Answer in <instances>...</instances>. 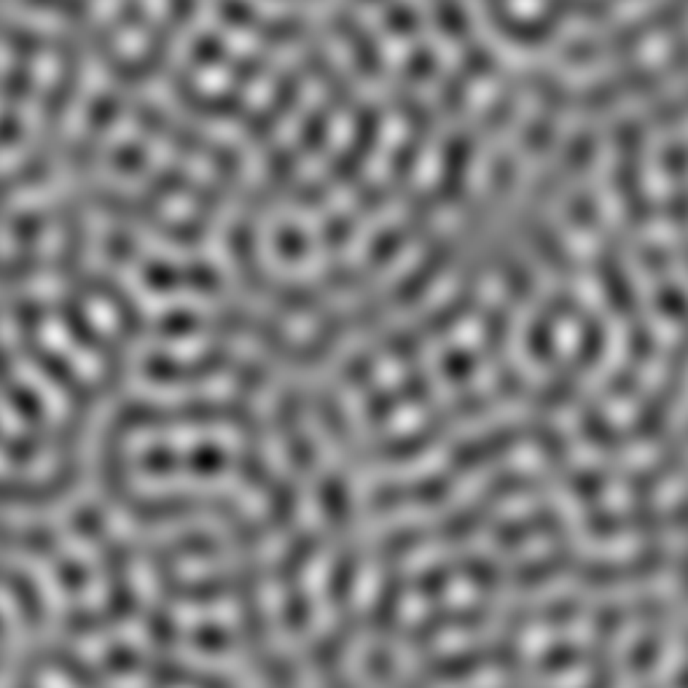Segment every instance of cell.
<instances>
[{"label": "cell", "mask_w": 688, "mask_h": 688, "mask_svg": "<svg viewBox=\"0 0 688 688\" xmlns=\"http://www.w3.org/2000/svg\"><path fill=\"white\" fill-rule=\"evenodd\" d=\"M8 589L14 592L19 600V613L24 616L27 624H38L41 613H43V594L41 589L30 584V578H24L22 573H8Z\"/></svg>", "instance_id": "obj_1"}, {"label": "cell", "mask_w": 688, "mask_h": 688, "mask_svg": "<svg viewBox=\"0 0 688 688\" xmlns=\"http://www.w3.org/2000/svg\"><path fill=\"white\" fill-rule=\"evenodd\" d=\"M320 506L334 524H344L350 516V489L339 479H326L320 492Z\"/></svg>", "instance_id": "obj_2"}, {"label": "cell", "mask_w": 688, "mask_h": 688, "mask_svg": "<svg viewBox=\"0 0 688 688\" xmlns=\"http://www.w3.org/2000/svg\"><path fill=\"white\" fill-rule=\"evenodd\" d=\"M189 508L191 506L186 500H164V503H140V506H135V514H138L140 519H145V522L162 524V522L180 519Z\"/></svg>", "instance_id": "obj_3"}, {"label": "cell", "mask_w": 688, "mask_h": 688, "mask_svg": "<svg viewBox=\"0 0 688 688\" xmlns=\"http://www.w3.org/2000/svg\"><path fill=\"white\" fill-rule=\"evenodd\" d=\"M355 557L352 554H342L336 568L331 573V594L336 602H344L350 597V592L355 589Z\"/></svg>", "instance_id": "obj_4"}, {"label": "cell", "mask_w": 688, "mask_h": 688, "mask_svg": "<svg viewBox=\"0 0 688 688\" xmlns=\"http://www.w3.org/2000/svg\"><path fill=\"white\" fill-rule=\"evenodd\" d=\"M312 551H315V540H312L310 535H301L291 549H288V554L280 559V562H282V575H285V578L301 575L304 565L312 559Z\"/></svg>", "instance_id": "obj_5"}, {"label": "cell", "mask_w": 688, "mask_h": 688, "mask_svg": "<svg viewBox=\"0 0 688 688\" xmlns=\"http://www.w3.org/2000/svg\"><path fill=\"white\" fill-rule=\"evenodd\" d=\"M296 506H299V498H296V489H293L291 484L277 487L275 495H272V503H269V508H272V516H275L277 524H285V522L293 516V511H296Z\"/></svg>", "instance_id": "obj_6"}, {"label": "cell", "mask_w": 688, "mask_h": 688, "mask_svg": "<svg viewBox=\"0 0 688 688\" xmlns=\"http://www.w3.org/2000/svg\"><path fill=\"white\" fill-rule=\"evenodd\" d=\"M194 643H196V648L202 651V654H213V656H224L229 651V637H226L224 629H218V626H202L196 637H194Z\"/></svg>", "instance_id": "obj_7"}, {"label": "cell", "mask_w": 688, "mask_h": 688, "mask_svg": "<svg viewBox=\"0 0 688 688\" xmlns=\"http://www.w3.org/2000/svg\"><path fill=\"white\" fill-rule=\"evenodd\" d=\"M129 581H132V592L138 594V597H154L156 594V581H154V573H151V565L148 562H143V559H135L132 565H129Z\"/></svg>", "instance_id": "obj_8"}, {"label": "cell", "mask_w": 688, "mask_h": 688, "mask_svg": "<svg viewBox=\"0 0 688 688\" xmlns=\"http://www.w3.org/2000/svg\"><path fill=\"white\" fill-rule=\"evenodd\" d=\"M285 624H288L291 632H301V629H307V624H312V610L304 597L296 594V597L285 605Z\"/></svg>", "instance_id": "obj_9"}, {"label": "cell", "mask_w": 688, "mask_h": 688, "mask_svg": "<svg viewBox=\"0 0 688 688\" xmlns=\"http://www.w3.org/2000/svg\"><path fill=\"white\" fill-rule=\"evenodd\" d=\"M261 460L266 463V468H272V471H280V468H285V460H288V452L282 449V444L277 441L275 436H264L261 438Z\"/></svg>", "instance_id": "obj_10"}, {"label": "cell", "mask_w": 688, "mask_h": 688, "mask_svg": "<svg viewBox=\"0 0 688 688\" xmlns=\"http://www.w3.org/2000/svg\"><path fill=\"white\" fill-rule=\"evenodd\" d=\"M73 524H76V530H78V533H84L86 538H94V535L105 527V519L97 514L94 508H86L84 506V508H78V511H76V516H73Z\"/></svg>", "instance_id": "obj_11"}, {"label": "cell", "mask_w": 688, "mask_h": 688, "mask_svg": "<svg viewBox=\"0 0 688 688\" xmlns=\"http://www.w3.org/2000/svg\"><path fill=\"white\" fill-rule=\"evenodd\" d=\"M299 414H301V409H299V396H296V393H288V396L280 401V409H277V420H280V425L285 428V433H293Z\"/></svg>", "instance_id": "obj_12"}, {"label": "cell", "mask_w": 688, "mask_h": 688, "mask_svg": "<svg viewBox=\"0 0 688 688\" xmlns=\"http://www.w3.org/2000/svg\"><path fill=\"white\" fill-rule=\"evenodd\" d=\"M135 592H129V589H124L119 586L116 592H113V597H110V616L113 619H124V616H129L132 613V608H135Z\"/></svg>", "instance_id": "obj_13"}, {"label": "cell", "mask_w": 688, "mask_h": 688, "mask_svg": "<svg viewBox=\"0 0 688 688\" xmlns=\"http://www.w3.org/2000/svg\"><path fill=\"white\" fill-rule=\"evenodd\" d=\"M8 398L19 406V414L24 412L27 417H33V420L41 417V398L38 396L27 393V390H19V387H11V390H8Z\"/></svg>", "instance_id": "obj_14"}, {"label": "cell", "mask_w": 688, "mask_h": 688, "mask_svg": "<svg viewBox=\"0 0 688 688\" xmlns=\"http://www.w3.org/2000/svg\"><path fill=\"white\" fill-rule=\"evenodd\" d=\"M191 465H194L199 473H215V468L224 465V454H221V449H199V452L194 454Z\"/></svg>", "instance_id": "obj_15"}, {"label": "cell", "mask_w": 688, "mask_h": 688, "mask_svg": "<svg viewBox=\"0 0 688 688\" xmlns=\"http://www.w3.org/2000/svg\"><path fill=\"white\" fill-rule=\"evenodd\" d=\"M280 602H282V594H280V586L275 581H269V584H264L258 589V608L264 613H277Z\"/></svg>", "instance_id": "obj_16"}, {"label": "cell", "mask_w": 688, "mask_h": 688, "mask_svg": "<svg viewBox=\"0 0 688 688\" xmlns=\"http://www.w3.org/2000/svg\"><path fill=\"white\" fill-rule=\"evenodd\" d=\"M240 468H242V473L248 476V482H253V484L266 482V463L261 460V454H245Z\"/></svg>", "instance_id": "obj_17"}, {"label": "cell", "mask_w": 688, "mask_h": 688, "mask_svg": "<svg viewBox=\"0 0 688 688\" xmlns=\"http://www.w3.org/2000/svg\"><path fill=\"white\" fill-rule=\"evenodd\" d=\"M172 616H154L151 619V640H156L159 645H172V637H175V629H172Z\"/></svg>", "instance_id": "obj_18"}, {"label": "cell", "mask_w": 688, "mask_h": 688, "mask_svg": "<svg viewBox=\"0 0 688 688\" xmlns=\"http://www.w3.org/2000/svg\"><path fill=\"white\" fill-rule=\"evenodd\" d=\"M374 589H377V570L368 568L363 575L355 578V597L361 605H368V600L374 597Z\"/></svg>", "instance_id": "obj_19"}, {"label": "cell", "mask_w": 688, "mask_h": 688, "mask_svg": "<svg viewBox=\"0 0 688 688\" xmlns=\"http://www.w3.org/2000/svg\"><path fill=\"white\" fill-rule=\"evenodd\" d=\"M62 549L68 551V557L76 562H92L94 559V549L86 543V538H68L62 543Z\"/></svg>", "instance_id": "obj_20"}, {"label": "cell", "mask_w": 688, "mask_h": 688, "mask_svg": "<svg viewBox=\"0 0 688 688\" xmlns=\"http://www.w3.org/2000/svg\"><path fill=\"white\" fill-rule=\"evenodd\" d=\"M108 667H113V670H138V656L132 654L129 648H113L108 654Z\"/></svg>", "instance_id": "obj_21"}, {"label": "cell", "mask_w": 688, "mask_h": 688, "mask_svg": "<svg viewBox=\"0 0 688 688\" xmlns=\"http://www.w3.org/2000/svg\"><path fill=\"white\" fill-rule=\"evenodd\" d=\"M41 339L49 344L54 352H62V350L68 347V344H65V342H68V339H65V328L57 326V323H49V326H43V331H41Z\"/></svg>", "instance_id": "obj_22"}, {"label": "cell", "mask_w": 688, "mask_h": 688, "mask_svg": "<svg viewBox=\"0 0 688 688\" xmlns=\"http://www.w3.org/2000/svg\"><path fill=\"white\" fill-rule=\"evenodd\" d=\"M22 543H24L27 549H33V551H43V549H49V546H52V535H49V530H43V527H33V530H27V533H24Z\"/></svg>", "instance_id": "obj_23"}, {"label": "cell", "mask_w": 688, "mask_h": 688, "mask_svg": "<svg viewBox=\"0 0 688 688\" xmlns=\"http://www.w3.org/2000/svg\"><path fill=\"white\" fill-rule=\"evenodd\" d=\"M105 527H108V533L116 535V538H129L132 535V524H129V516L127 514H108Z\"/></svg>", "instance_id": "obj_24"}, {"label": "cell", "mask_w": 688, "mask_h": 688, "mask_svg": "<svg viewBox=\"0 0 688 688\" xmlns=\"http://www.w3.org/2000/svg\"><path fill=\"white\" fill-rule=\"evenodd\" d=\"M299 519H301V524L304 527H315L317 522H320V514H323V506H317L315 500H301L299 503Z\"/></svg>", "instance_id": "obj_25"}, {"label": "cell", "mask_w": 688, "mask_h": 688, "mask_svg": "<svg viewBox=\"0 0 688 688\" xmlns=\"http://www.w3.org/2000/svg\"><path fill=\"white\" fill-rule=\"evenodd\" d=\"M194 326H196V320L191 317V315H172V317H167V323H164V331L167 334H189V331H194Z\"/></svg>", "instance_id": "obj_26"}, {"label": "cell", "mask_w": 688, "mask_h": 688, "mask_svg": "<svg viewBox=\"0 0 688 688\" xmlns=\"http://www.w3.org/2000/svg\"><path fill=\"white\" fill-rule=\"evenodd\" d=\"M543 645H546V629H538V626H533V629H527L524 637H522V648H524L527 654L540 651Z\"/></svg>", "instance_id": "obj_27"}, {"label": "cell", "mask_w": 688, "mask_h": 688, "mask_svg": "<svg viewBox=\"0 0 688 688\" xmlns=\"http://www.w3.org/2000/svg\"><path fill=\"white\" fill-rule=\"evenodd\" d=\"M59 578H62V584H68V586H84L86 584V573L78 568V565H73V562L59 565Z\"/></svg>", "instance_id": "obj_28"}, {"label": "cell", "mask_w": 688, "mask_h": 688, "mask_svg": "<svg viewBox=\"0 0 688 688\" xmlns=\"http://www.w3.org/2000/svg\"><path fill=\"white\" fill-rule=\"evenodd\" d=\"M417 422H420V412L414 406H401L396 412V417H393V428L398 430H409Z\"/></svg>", "instance_id": "obj_29"}, {"label": "cell", "mask_w": 688, "mask_h": 688, "mask_svg": "<svg viewBox=\"0 0 688 688\" xmlns=\"http://www.w3.org/2000/svg\"><path fill=\"white\" fill-rule=\"evenodd\" d=\"M237 506H240V511L245 516H256L264 511V500L258 498L256 492H242L240 498H237Z\"/></svg>", "instance_id": "obj_30"}, {"label": "cell", "mask_w": 688, "mask_h": 688, "mask_svg": "<svg viewBox=\"0 0 688 688\" xmlns=\"http://www.w3.org/2000/svg\"><path fill=\"white\" fill-rule=\"evenodd\" d=\"M73 371H78L81 377H94L97 371H100V363L94 355H89V352H81L78 358H76V366H73Z\"/></svg>", "instance_id": "obj_31"}, {"label": "cell", "mask_w": 688, "mask_h": 688, "mask_svg": "<svg viewBox=\"0 0 688 688\" xmlns=\"http://www.w3.org/2000/svg\"><path fill=\"white\" fill-rule=\"evenodd\" d=\"M449 600L454 602V605H468V602L473 600V586L468 584V581L452 584V589H449Z\"/></svg>", "instance_id": "obj_32"}, {"label": "cell", "mask_w": 688, "mask_h": 688, "mask_svg": "<svg viewBox=\"0 0 688 688\" xmlns=\"http://www.w3.org/2000/svg\"><path fill=\"white\" fill-rule=\"evenodd\" d=\"M199 441V433H194V428H180L175 430L170 436V444L175 449H186V447H194Z\"/></svg>", "instance_id": "obj_33"}, {"label": "cell", "mask_w": 688, "mask_h": 688, "mask_svg": "<svg viewBox=\"0 0 688 688\" xmlns=\"http://www.w3.org/2000/svg\"><path fill=\"white\" fill-rule=\"evenodd\" d=\"M81 597H84L89 605H100L105 600V586L103 581H86L84 592H81Z\"/></svg>", "instance_id": "obj_34"}, {"label": "cell", "mask_w": 688, "mask_h": 688, "mask_svg": "<svg viewBox=\"0 0 688 688\" xmlns=\"http://www.w3.org/2000/svg\"><path fill=\"white\" fill-rule=\"evenodd\" d=\"M172 619L178 621V624H183V626H189V624L196 621V610H194V605H178L172 610Z\"/></svg>", "instance_id": "obj_35"}, {"label": "cell", "mask_w": 688, "mask_h": 688, "mask_svg": "<svg viewBox=\"0 0 688 688\" xmlns=\"http://www.w3.org/2000/svg\"><path fill=\"white\" fill-rule=\"evenodd\" d=\"M213 619L218 621V624H229V621L237 619V610H234L229 602H218V605L213 608Z\"/></svg>", "instance_id": "obj_36"}, {"label": "cell", "mask_w": 688, "mask_h": 688, "mask_svg": "<svg viewBox=\"0 0 688 688\" xmlns=\"http://www.w3.org/2000/svg\"><path fill=\"white\" fill-rule=\"evenodd\" d=\"M121 635H124V640H129L132 645H138V648H143V643H145V632L140 629V624H127L121 629Z\"/></svg>", "instance_id": "obj_37"}, {"label": "cell", "mask_w": 688, "mask_h": 688, "mask_svg": "<svg viewBox=\"0 0 688 688\" xmlns=\"http://www.w3.org/2000/svg\"><path fill=\"white\" fill-rule=\"evenodd\" d=\"M148 465H151L154 471H164V468H170L172 465V457L164 452V449H154V452L148 454Z\"/></svg>", "instance_id": "obj_38"}]
</instances>
